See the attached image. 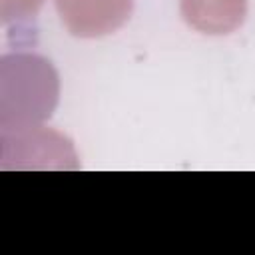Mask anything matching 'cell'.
I'll return each instance as SVG.
<instances>
[{
  "label": "cell",
  "mask_w": 255,
  "mask_h": 255,
  "mask_svg": "<svg viewBox=\"0 0 255 255\" xmlns=\"http://www.w3.org/2000/svg\"><path fill=\"white\" fill-rule=\"evenodd\" d=\"M58 94L56 74L36 56L2 60V128H22L50 116Z\"/></svg>",
  "instance_id": "obj_1"
},
{
  "label": "cell",
  "mask_w": 255,
  "mask_h": 255,
  "mask_svg": "<svg viewBox=\"0 0 255 255\" xmlns=\"http://www.w3.org/2000/svg\"><path fill=\"white\" fill-rule=\"evenodd\" d=\"M131 0H58L62 20L74 34L98 36L118 28L129 14Z\"/></svg>",
  "instance_id": "obj_2"
},
{
  "label": "cell",
  "mask_w": 255,
  "mask_h": 255,
  "mask_svg": "<svg viewBox=\"0 0 255 255\" xmlns=\"http://www.w3.org/2000/svg\"><path fill=\"white\" fill-rule=\"evenodd\" d=\"M185 18L205 32L233 30L245 12V0H183Z\"/></svg>",
  "instance_id": "obj_3"
},
{
  "label": "cell",
  "mask_w": 255,
  "mask_h": 255,
  "mask_svg": "<svg viewBox=\"0 0 255 255\" xmlns=\"http://www.w3.org/2000/svg\"><path fill=\"white\" fill-rule=\"evenodd\" d=\"M2 4H4L2 6L4 18L16 16V20H20V18H28L30 14L34 16V12L42 4V0H2Z\"/></svg>",
  "instance_id": "obj_4"
}]
</instances>
